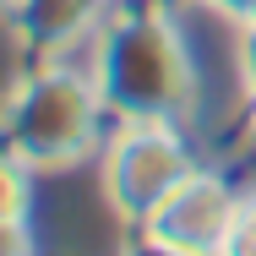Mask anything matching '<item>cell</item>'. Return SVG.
I'll use <instances>...</instances> for the list:
<instances>
[{"instance_id": "cell-1", "label": "cell", "mask_w": 256, "mask_h": 256, "mask_svg": "<svg viewBox=\"0 0 256 256\" xmlns=\"http://www.w3.org/2000/svg\"><path fill=\"white\" fill-rule=\"evenodd\" d=\"M6 120H11V158H22L33 174H71L93 169L114 114L93 66L44 60L22 88H11Z\"/></svg>"}, {"instance_id": "cell-3", "label": "cell", "mask_w": 256, "mask_h": 256, "mask_svg": "<svg viewBox=\"0 0 256 256\" xmlns=\"http://www.w3.org/2000/svg\"><path fill=\"white\" fill-rule=\"evenodd\" d=\"M234 212H240V186H229L224 169L196 164L164 202L153 218L136 229L148 246L164 251H229L234 240Z\"/></svg>"}, {"instance_id": "cell-2", "label": "cell", "mask_w": 256, "mask_h": 256, "mask_svg": "<svg viewBox=\"0 0 256 256\" xmlns=\"http://www.w3.org/2000/svg\"><path fill=\"white\" fill-rule=\"evenodd\" d=\"M196 164L202 158L191 148V126L180 120H109V136L93 158V180L104 186L114 218L126 229H142Z\"/></svg>"}]
</instances>
